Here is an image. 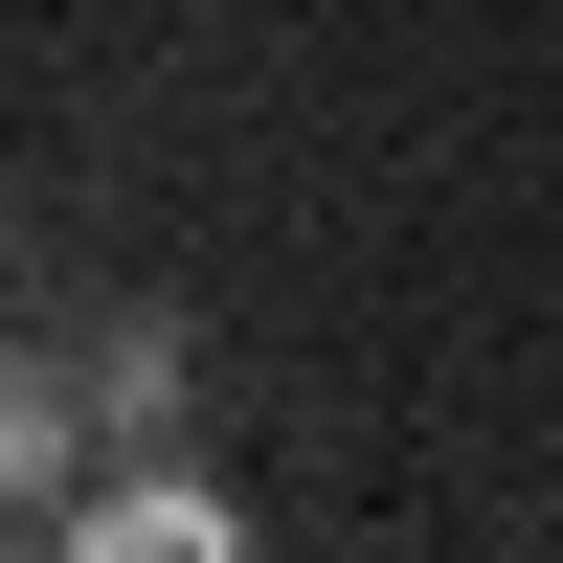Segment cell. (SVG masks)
Masks as SVG:
<instances>
[{"label": "cell", "instance_id": "cell-2", "mask_svg": "<svg viewBox=\"0 0 563 563\" xmlns=\"http://www.w3.org/2000/svg\"><path fill=\"white\" fill-rule=\"evenodd\" d=\"M68 384H90V451H158V429H203V406H180V384H203V339H180L158 294H135V316H90V339H68Z\"/></svg>", "mask_w": 563, "mask_h": 563}, {"label": "cell", "instance_id": "cell-4", "mask_svg": "<svg viewBox=\"0 0 563 563\" xmlns=\"http://www.w3.org/2000/svg\"><path fill=\"white\" fill-rule=\"evenodd\" d=\"M0 271H23V180H0Z\"/></svg>", "mask_w": 563, "mask_h": 563}, {"label": "cell", "instance_id": "cell-1", "mask_svg": "<svg viewBox=\"0 0 563 563\" xmlns=\"http://www.w3.org/2000/svg\"><path fill=\"white\" fill-rule=\"evenodd\" d=\"M68 563H225L249 541V496L203 474V451H135V474H68V519H45Z\"/></svg>", "mask_w": 563, "mask_h": 563}, {"label": "cell", "instance_id": "cell-3", "mask_svg": "<svg viewBox=\"0 0 563 563\" xmlns=\"http://www.w3.org/2000/svg\"><path fill=\"white\" fill-rule=\"evenodd\" d=\"M68 474H90V384H68L45 339H0V541L68 519Z\"/></svg>", "mask_w": 563, "mask_h": 563}]
</instances>
